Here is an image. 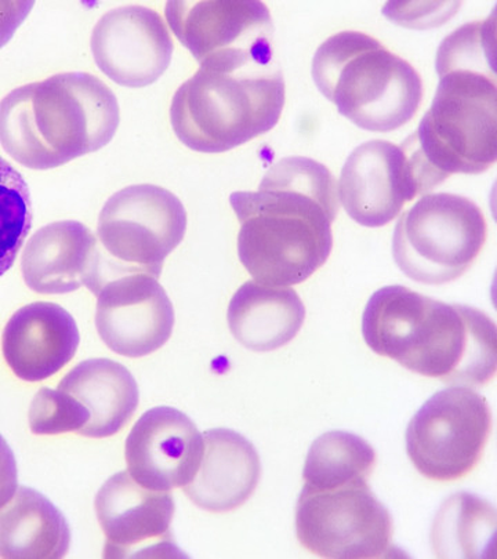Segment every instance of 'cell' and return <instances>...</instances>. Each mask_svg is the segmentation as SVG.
Segmentation results:
<instances>
[{"label": "cell", "mask_w": 497, "mask_h": 559, "mask_svg": "<svg viewBox=\"0 0 497 559\" xmlns=\"http://www.w3.org/2000/svg\"><path fill=\"white\" fill-rule=\"evenodd\" d=\"M91 47L99 71L125 87L153 85L169 68L175 50L165 20L144 7L104 14L93 29Z\"/></svg>", "instance_id": "cell-15"}, {"label": "cell", "mask_w": 497, "mask_h": 559, "mask_svg": "<svg viewBox=\"0 0 497 559\" xmlns=\"http://www.w3.org/2000/svg\"><path fill=\"white\" fill-rule=\"evenodd\" d=\"M496 19L463 25L439 46V85L407 139L433 188L481 175L497 160Z\"/></svg>", "instance_id": "cell-2"}, {"label": "cell", "mask_w": 497, "mask_h": 559, "mask_svg": "<svg viewBox=\"0 0 497 559\" xmlns=\"http://www.w3.org/2000/svg\"><path fill=\"white\" fill-rule=\"evenodd\" d=\"M173 33L199 64L220 60H275L274 24L269 8L255 0L169 2Z\"/></svg>", "instance_id": "cell-11"}, {"label": "cell", "mask_w": 497, "mask_h": 559, "mask_svg": "<svg viewBox=\"0 0 497 559\" xmlns=\"http://www.w3.org/2000/svg\"><path fill=\"white\" fill-rule=\"evenodd\" d=\"M203 454L196 477L185 493L209 513H229L255 493L260 483L261 463L253 443L228 428L202 433Z\"/></svg>", "instance_id": "cell-19"}, {"label": "cell", "mask_w": 497, "mask_h": 559, "mask_svg": "<svg viewBox=\"0 0 497 559\" xmlns=\"http://www.w3.org/2000/svg\"><path fill=\"white\" fill-rule=\"evenodd\" d=\"M19 489L17 463L9 443L0 436V509Z\"/></svg>", "instance_id": "cell-27"}, {"label": "cell", "mask_w": 497, "mask_h": 559, "mask_svg": "<svg viewBox=\"0 0 497 559\" xmlns=\"http://www.w3.org/2000/svg\"><path fill=\"white\" fill-rule=\"evenodd\" d=\"M363 334L371 352L413 373L458 386H484L497 369L494 320L477 308L434 300L405 286L370 297Z\"/></svg>", "instance_id": "cell-3"}, {"label": "cell", "mask_w": 497, "mask_h": 559, "mask_svg": "<svg viewBox=\"0 0 497 559\" xmlns=\"http://www.w3.org/2000/svg\"><path fill=\"white\" fill-rule=\"evenodd\" d=\"M33 226V205L24 177L0 156V276L12 269Z\"/></svg>", "instance_id": "cell-25"}, {"label": "cell", "mask_w": 497, "mask_h": 559, "mask_svg": "<svg viewBox=\"0 0 497 559\" xmlns=\"http://www.w3.org/2000/svg\"><path fill=\"white\" fill-rule=\"evenodd\" d=\"M297 539L322 558L371 559L395 556L391 514L368 480L334 488H303L296 510Z\"/></svg>", "instance_id": "cell-8"}, {"label": "cell", "mask_w": 497, "mask_h": 559, "mask_svg": "<svg viewBox=\"0 0 497 559\" xmlns=\"http://www.w3.org/2000/svg\"><path fill=\"white\" fill-rule=\"evenodd\" d=\"M492 432L488 401L469 386L433 395L406 430V452L427 479L454 483L468 477L484 456Z\"/></svg>", "instance_id": "cell-9"}, {"label": "cell", "mask_w": 497, "mask_h": 559, "mask_svg": "<svg viewBox=\"0 0 497 559\" xmlns=\"http://www.w3.org/2000/svg\"><path fill=\"white\" fill-rule=\"evenodd\" d=\"M312 78L319 92L358 128L389 133L415 117L421 75L371 36L344 31L318 47Z\"/></svg>", "instance_id": "cell-6"}, {"label": "cell", "mask_w": 497, "mask_h": 559, "mask_svg": "<svg viewBox=\"0 0 497 559\" xmlns=\"http://www.w3.org/2000/svg\"><path fill=\"white\" fill-rule=\"evenodd\" d=\"M31 431L36 436L81 432L86 426V407L62 390L40 389L28 413Z\"/></svg>", "instance_id": "cell-26"}, {"label": "cell", "mask_w": 497, "mask_h": 559, "mask_svg": "<svg viewBox=\"0 0 497 559\" xmlns=\"http://www.w3.org/2000/svg\"><path fill=\"white\" fill-rule=\"evenodd\" d=\"M117 97L86 72H68L14 88L0 102V144L20 165L49 170L111 143Z\"/></svg>", "instance_id": "cell-4"}, {"label": "cell", "mask_w": 497, "mask_h": 559, "mask_svg": "<svg viewBox=\"0 0 497 559\" xmlns=\"http://www.w3.org/2000/svg\"><path fill=\"white\" fill-rule=\"evenodd\" d=\"M228 325L244 347L256 353L286 346L300 332L306 307L292 287L246 282L228 307Z\"/></svg>", "instance_id": "cell-21"}, {"label": "cell", "mask_w": 497, "mask_h": 559, "mask_svg": "<svg viewBox=\"0 0 497 559\" xmlns=\"http://www.w3.org/2000/svg\"><path fill=\"white\" fill-rule=\"evenodd\" d=\"M376 467V452L352 432L331 431L313 441L306 460V488H334L354 480H368Z\"/></svg>", "instance_id": "cell-24"}, {"label": "cell", "mask_w": 497, "mask_h": 559, "mask_svg": "<svg viewBox=\"0 0 497 559\" xmlns=\"http://www.w3.org/2000/svg\"><path fill=\"white\" fill-rule=\"evenodd\" d=\"M99 526L106 535V558L175 557L171 537L175 500L170 492L135 483L129 472L115 474L96 496Z\"/></svg>", "instance_id": "cell-13"}, {"label": "cell", "mask_w": 497, "mask_h": 559, "mask_svg": "<svg viewBox=\"0 0 497 559\" xmlns=\"http://www.w3.org/2000/svg\"><path fill=\"white\" fill-rule=\"evenodd\" d=\"M94 295L97 332L114 353L141 358L169 342L175 308L155 276L130 273L103 281Z\"/></svg>", "instance_id": "cell-14"}, {"label": "cell", "mask_w": 497, "mask_h": 559, "mask_svg": "<svg viewBox=\"0 0 497 559\" xmlns=\"http://www.w3.org/2000/svg\"><path fill=\"white\" fill-rule=\"evenodd\" d=\"M486 237L488 224L477 203L454 193H430L402 214L392 255L418 284H451L473 266Z\"/></svg>", "instance_id": "cell-7"}, {"label": "cell", "mask_w": 497, "mask_h": 559, "mask_svg": "<svg viewBox=\"0 0 497 559\" xmlns=\"http://www.w3.org/2000/svg\"><path fill=\"white\" fill-rule=\"evenodd\" d=\"M34 2H0V49L9 44L13 38L15 31L27 19Z\"/></svg>", "instance_id": "cell-28"}, {"label": "cell", "mask_w": 497, "mask_h": 559, "mask_svg": "<svg viewBox=\"0 0 497 559\" xmlns=\"http://www.w3.org/2000/svg\"><path fill=\"white\" fill-rule=\"evenodd\" d=\"M229 202L240 223V263L258 284L298 285L327 263L339 212L327 166L289 156L270 167L259 191L234 192Z\"/></svg>", "instance_id": "cell-1"}, {"label": "cell", "mask_w": 497, "mask_h": 559, "mask_svg": "<svg viewBox=\"0 0 497 559\" xmlns=\"http://www.w3.org/2000/svg\"><path fill=\"white\" fill-rule=\"evenodd\" d=\"M338 193L355 223L376 228L394 221L426 188L404 144L371 140L348 156Z\"/></svg>", "instance_id": "cell-12"}, {"label": "cell", "mask_w": 497, "mask_h": 559, "mask_svg": "<svg viewBox=\"0 0 497 559\" xmlns=\"http://www.w3.org/2000/svg\"><path fill=\"white\" fill-rule=\"evenodd\" d=\"M285 106L276 60L203 62L171 100L177 139L192 151L220 154L270 132Z\"/></svg>", "instance_id": "cell-5"}, {"label": "cell", "mask_w": 497, "mask_h": 559, "mask_svg": "<svg viewBox=\"0 0 497 559\" xmlns=\"http://www.w3.org/2000/svg\"><path fill=\"white\" fill-rule=\"evenodd\" d=\"M187 212L179 198L153 185L114 193L98 217L97 237L122 273L159 278L164 263L185 239Z\"/></svg>", "instance_id": "cell-10"}, {"label": "cell", "mask_w": 497, "mask_h": 559, "mask_svg": "<svg viewBox=\"0 0 497 559\" xmlns=\"http://www.w3.org/2000/svg\"><path fill=\"white\" fill-rule=\"evenodd\" d=\"M80 342V329L66 308L36 301L10 318L3 331V357L19 379L36 383L70 364Z\"/></svg>", "instance_id": "cell-18"}, {"label": "cell", "mask_w": 497, "mask_h": 559, "mask_svg": "<svg viewBox=\"0 0 497 559\" xmlns=\"http://www.w3.org/2000/svg\"><path fill=\"white\" fill-rule=\"evenodd\" d=\"M495 509L469 493L449 499L434 525V546L441 558H484L494 545Z\"/></svg>", "instance_id": "cell-23"}, {"label": "cell", "mask_w": 497, "mask_h": 559, "mask_svg": "<svg viewBox=\"0 0 497 559\" xmlns=\"http://www.w3.org/2000/svg\"><path fill=\"white\" fill-rule=\"evenodd\" d=\"M203 437L185 413L169 406L145 412L130 431L125 456L135 483L170 492L196 477Z\"/></svg>", "instance_id": "cell-16"}, {"label": "cell", "mask_w": 497, "mask_h": 559, "mask_svg": "<svg viewBox=\"0 0 497 559\" xmlns=\"http://www.w3.org/2000/svg\"><path fill=\"white\" fill-rule=\"evenodd\" d=\"M59 390L86 407L88 420L80 432L83 437L115 436L139 407V385L133 374L111 359L83 360L61 380Z\"/></svg>", "instance_id": "cell-20"}, {"label": "cell", "mask_w": 497, "mask_h": 559, "mask_svg": "<svg viewBox=\"0 0 497 559\" xmlns=\"http://www.w3.org/2000/svg\"><path fill=\"white\" fill-rule=\"evenodd\" d=\"M70 546L66 516L38 490L21 486L0 509V558L59 559Z\"/></svg>", "instance_id": "cell-22"}, {"label": "cell", "mask_w": 497, "mask_h": 559, "mask_svg": "<svg viewBox=\"0 0 497 559\" xmlns=\"http://www.w3.org/2000/svg\"><path fill=\"white\" fill-rule=\"evenodd\" d=\"M102 253L85 224L56 222L31 237L23 252V278L39 295H66L83 285L96 294Z\"/></svg>", "instance_id": "cell-17"}]
</instances>
